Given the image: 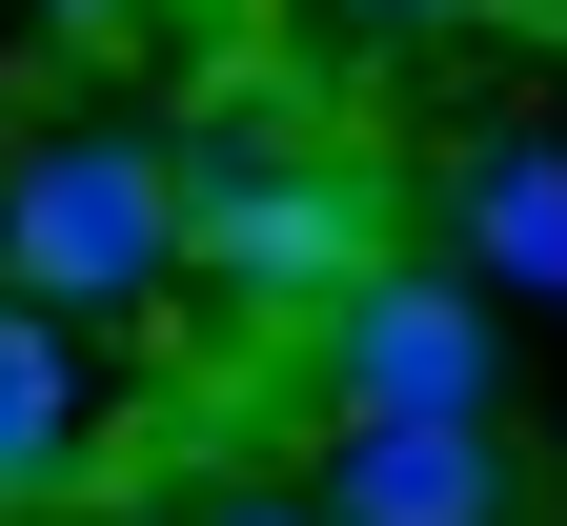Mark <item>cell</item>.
Listing matches in <instances>:
<instances>
[{
  "label": "cell",
  "mask_w": 567,
  "mask_h": 526,
  "mask_svg": "<svg viewBox=\"0 0 567 526\" xmlns=\"http://www.w3.org/2000/svg\"><path fill=\"white\" fill-rule=\"evenodd\" d=\"M385 264V163L324 122H224L183 142V283H224L264 324H324L344 283Z\"/></svg>",
  "instance_id": "obj_1"
},
{
  "label": "cell",
  "mask_w": 567,
  "mask_h": 526,
  "mask_svg": "<svg viewBox=\"0 0 567 526\" xmlns=\"http://www.w3.org/2000/svg\"><path fill=\"white\" fill-rule=\"evenodd\" d=\"M0 283L21 305H163L183 283V142H122V122H61L0 163Z\"/></svg>",
  "instance_id": "obj_2"
},
{
  "label": "cell",
  "mask_w": 567,
  "mask_h": 526,
  "mask_svg": "<svg viewBox=\"0 0 567 526\" xmlns=\"http://www.w3.org/2000/svg\"><path fill=\"white\" fill-rule=\"evenodd\" d=\"M324 385H344V425H486V385H507V324H486V283H446V264H365L324 305Z\"/></svg>",
  "instance_id": "obj_3"
},
{
  "label": "cell",
  "mask_w": 567,
  "mask_h": 526,
  "mask_svg": "<svg viewBox=\"0 0 567 526\" xmlns=\"http://www.w3.org/2000/svg\"><path fill=\"white\" fill-rule=\"evenodd\" d=\"M324 526H527V466H507V425H344Z\"/></svg>",
  "instance_id": "obj_4"
},
{
  "label": "cell",
  "mask_w": 567,
  "mask_h": 526,
  "mask_svg": "<svg viewBox=\"0 0 567 526\" xmlns=\"http://www.w3.org/2000/svg\"><path fill=\"white\" fill-rule=\"evenodd\" d=\"M446 183H466V244H486V283H527V305H567V142L486 122V142H446Z\"/></svg>",
  "instance_id": "obj_5"
},
{
  "label": "cell",
  "mask_w": 567,
  "mask_h": 526,
  "mask_svg": "<svg viewBox=\"0 0 567 526\" xmlns=\"http://www.w3.org/2000/svg\"><path fill=\"white\" fill-rule=\"evenodd\" d=\"M61 486H82V344L61 305L0 283V506H61Z\"/></svg>",
  "instance_id": "obj_6"
},
{
  "label": "cell",
  "mask_w": 567,
  "mask_h": 526,
  "mask_svg": "<svg viewBox=\"0 0 567 526\" xmlns=\"http://www.w3.org/2000/svg\"><path fill=\"white\" fill-rule=\"evenodd\" d=\"M385 21H567V0H385Z\"/></svg>",
  "instance_id": "obj_7"
},
{
  "label": "cell",
  "mask_w": 567,
  "mask_h": 526,
  "mask_svg": "<svg viewBox=\"0 0 567 526\" xmlns=\"http://www.w3.org/2000/svg\"><path fill=\"white\" fill-rule=\"evenodd\" d=\"M21 21H163V0H21Z\"/></svg>",
  "instance_id": "obj_8"
},
{
  "label": "cell",
  "mask_w": 567,
  "mask_h": 526,
  "mask_svg": "<svg viewBox=\"0 0 567 526\" xmlns=\"http://www.w3.org/2000/svg\"><path fill=\"white\" fill-rule=\"evenodd\" d=\"M224 526H324V506H224Z\"/></svg>",
  "instance_id": "obj_9"
}]
</instances>
